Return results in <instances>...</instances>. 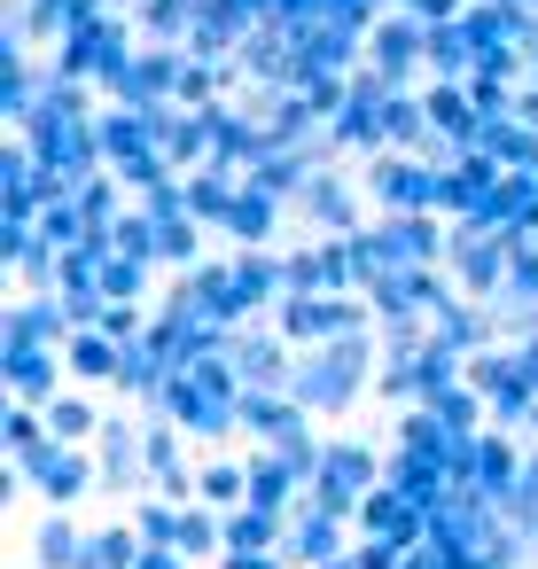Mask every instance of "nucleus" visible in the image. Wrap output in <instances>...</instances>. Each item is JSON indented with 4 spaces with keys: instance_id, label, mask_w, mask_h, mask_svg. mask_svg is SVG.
<instances>
[{
    "instance_id": "nucleus-1",
    "label": "nucleus",
    "mask_w": 538,
    "mask_h": 569,
    "mask_svg": "<svg viewBox=\"0 0 538 569\" xmlns=\"http://www.w3.org/2000/svg\"><path fill=\"white\" fill-rule=\"evenodd\" d=\"M359 382H367V336H336V343H320V351H305L297 359V382H289V398L305 406V413H336V406H351L359 398Z\"/></svg>"
},
{
    "instance_id": "nucleus-2",
    "label": "nucleus",
    "mask_w": 538,
    "mask_h": 569,
    "mask_svg": "<svg viewBox=\"0 0 538 569\" xmlns=\"http://www.w3.org/2000/svg\"><path fill=\"white\" fill-rule=\"evenodd\" d=\"M367 71H382L398 94L429 71V24L414 17V9H390L375 32H367Z\"/></svg>"
},
{
    "instance_id": "nucleus-3",
    "label": "nucleus",
    "mask_w": 538,
    "mask_h": 569,
    "mask_svg": "<svg viewBox=\"0 0 538 569\" xmlns=\"http://www.w3.org/2000/svg\"><path fill=\"white\" fill-rule=\"evenodd\" d=\"M367 196H375L390 219L437 211V164H421V157H406V149H382V157L367 164Z\"/></svg>"
},
{
    "instance_id": "nucleus-4",
    "label": "nucleus",
    "mask_w": 538,
    "mask_h": 569,
    "mask_svg": "<svg viewBox=\"0 0 538 569\" xmlns=\"http://www.w3.org/2000/svg\"><path fill=\"white\" fill-rule=\"evenodd\" d=\"M281 336H305V343L359 336V305H343V297H281Z\"/></svg>"
},
{
    "instance_id": "nucleus-5",
    "label": "nucleus",
    "mask_w": 538,
    "mask_h": 569,
    "mask_svg": "<svg viewBox=\"0 0 538 569\" xmlns=\"http://www.w3.org/2000/svg\"><path fill=\"white\" fill-rule=\"evenodd\" d=\"M24 476L63 507V499H87V483H94V468H87V445H40L32 460H24Z\"/></svg>"
},
{
    "instance_id": "nucleus-6",
    "label": "nucleus",
    "mask_w": 538,
    "mask_h": 569,
    "mask_svg": "<svg viewBox=\"0 0 538 569\" xmlns=\"http://www.w3.org/2000/svg\"><path fill=\"white\" fill-rule=\"evenodd\" d=\"M235 375H242V390H273V398H281V390L297 382V367H289L281 336H258V328H250V336L235 343Z\"/></svg>"
},
{
    "instance_id": "nucleus-7",
    "label": "nucleus",
    "mask_w": 538,
    "mask_h": 569,
    "mask_svg": "<svg viewBox=\"0 0 538 569\" xmlns=\"http://www.w3.org/2000/svg\"><path fill=\"white\" fill-rule=\"evenodd\" d=\"M141 437H149V429H126V421H102V483H110V491H126V483H141V468H149V460H141Z\"/></svg>"
},
{
    "instance_id": "nucleus-8",
    "label": "nucleus",
    "mask_w": 538,
    "mask_h": 569,
    "mask_svg": "<svg viewBox=\"0 0 538 569\" xmlns=\"http://www.w3.org/2000/svg\"><path fill=\"white\" fill-rule=\"evenodd\" d=\"M312 483H336V491H351V499H359V491H375V452H367V445H328Z\"/></svg>"
},
{
    "instance_id": "nucleus-9",
    "label": "nucleus",
    "mask_w": 538,
    "mask_h": 569,
    "mask_svg": "<svg viewBox=\"0 0 538 569\" xmlns=\"http://www.w3.org/2000/svg\"><path fill=\"white\" fill-rule=\"evenodd\" d=\"M281 546H289L297 561H312V569H328V561L343 553V538H336V515H320V507H305V515H297V530H289Z\"/></svg>"
},
{
    "instance_id": "nucleus-10",
    "label": "nucleus",
    "mask_w": 538,
    "mask_h": 569,
    "mask_svg": "<svg viewBox=\"0 0 538 569\" xmlns=\"http://www.w3.org/2000/svg\"><path fill=\"white\" fill-rule=\"evenodd\" d=\"M9 390H17V406H24V398H48V390H56V351L9 343Z\"/></svg>"
},
{
    "instance_id": "nucleus-11",
    "label": "nucleus",
    "mask_w": 538,
    "mask_h": 569,
    "mask_svg": "<svg viewBox=\"0 0 538 569\" xmlns=\"http://www.w3.org/2000/svg\"><path fill=\"white\" fill-rule=\"evenodd\" d=\"M297 203H305V211H312V219H328V227H343V234H351V188H343V180H336V172H312V180H305V196H297Z\"/></svg>"
},
{
    "instance_id": "nucleus-12",
    "label": "nucleus",
    "mask_w": 538,
    "mask_h": 569,
    "mask_svg": "<svg viewBox=\"0 0 538 569\" xmlns=\"http://www.w3.org/2000/svg\"><path fill=\"white\" fill-rule=\"evenodd\" d=\"M273 203H281V196H266V188L242 180V196H235V211H227V234H242V242L273 234Z\"/></svg>"
},
{
    "instance_id": "nucleus-13",
    "label": "nucleus",
    "mask_w": 538,
    "mask_h": 569,
    "mask_svg": "<svg viewBox=\"0 0 538 569\" xmlns=\"http://www.w3.org/2000/svg\"><path fill=\"white\" fill-rule=\"evenodd\" d=\"M71 367H79V382H94V375H118L126 351H118L102 328H79V336H71Z\"/></svg>"
},
{
    "instance_id": "nucleus-14",
    "label": "nucleus",
    "mask_w": 538,
    "mask_h": 569,
    "mask_svg": "<svg viewBox=\"0 0 538 569\" xmlns=\"http://www.w3.org/2000/svg\"><path fill=\"white\" fill-rule=\"evenodd\" d=\"M48 437H56V445H87V437H102V421H94L87 398H56V406H48Z\"/></svg>"
},
{
    "instance_id": "nucleus-15",
    "label": "nucleus",
    "mask_w": 538,
    "mask_h": 569,
    "mask_svg": "<svg viewBox=\"0 0 538 569\" xmlns=\"http://www.w3.org/2000/svg\"><path fill=\"white\" fill-rule=\"evenodd\" d=\"M273 538H289V530H281V515H266V507H250V515L227 522V553H266Z\"/></svg>"
},
{
    "instance_id": "nucleus-16",
    "label": "nucleus",
    "mask_w": 538,
    "mask_h": 569,
    "mask_svg": "<svg viewBox=\"0 0 538 569\" xmlns=\"http://www.w3.org/2000/svg\"><path fill=\"white\" fill-rule=\"evenodd\" d=\"M499 507H507L515 538H538V460H522V476H515V491H507Z\"/></svg>"
},
{
    "instance_id": "nucleus-17",
    "label": "nucleus",
    "mask_w": 538,
    "mask_h": 569,
    "mask_svg": "<svg viewBox=\"0 0 538 569\" xmlns=\"http://www.w3.org/2000/svg\"><path fill=\"white\" fill-rule=\"evenodd\" d=\"M56 328H63V312H48V305H24V312L9 320V343H24V351H48V343H56Z\"/></svg>"
},
{
    "instance_id": "nucleus-18",
    "label": "nucleus",
    "mask_w": 538,
    "mask_h": 569,
    "mask_svg": "<svg viewBox=\"0 0 538 569\" xmlns=\"http://www.w3.org/2000/svg\"><path fill=\"white\" fill-rule=\"evenodd\" d=\"M250 507H266V515L289 507V468H281V460H258V468H250Z\"/></svg>"
},
{
    "instance_id": "nucleus-19",
    "label": "nucleus",
    "mask_w": 538,
    "mask_h": 569,
    "mask_svg": "<svg viewBox=\"0 0 538 569\" xmlns=\"http://www.w3.org/2000/svg\"><path fill=\"white\" fill-rule=\"evenodd\" d=\"M40 561H48V569H79V561H87V538H79L71 522H48V530H40Z\"/></svg>"
},
{
    "instance_id": "nucleus-20",
    "label": "nucleus",
    "mask_w": 538,
    "mask_h": 569,
    "mask_svg": "<svg viewBox=\"0 0 538 569\" xmlns=\"http://www.w3.org/2000/svg\"><path fill=\"white\" fill-rule=\"evenodd\" d=\"M0 429H9V452H24V460H32L40 445H56V437H40V413H32V406H9V421H0Z\"/></svg>"
},
{
    "instance_id": "nucleus-21",
    "label": "nucleus",
    "mask_w": 538,
    "mask_h": 569,
    "mask_svg": "<svg viewBox=\"0 0 538 569\" xmlns=\"http://www.w3.org/2000/svg\"><path fill=\"white\" fill-rule=\"evenodd\" d=\"M133 289H141V258H118V250H110V266H102V297L126 305Z\"/></svg>"
},
{
    "instance_id": "nucleus-22",
    "label": "nucleus",
    "mask_w": 538,
    "mask_h": 569,
    "mask_svg": "<svg viewBox=\"0 0 538 569\" xmlns=\"http://www.w3.org/2000/svg\"><path fill=\"white\" fill-rule=\"evenodd\" d=\"M242 483H250V476H242V468H227V460H219V468H203V476H196V491H203V499H250V491H242Z\"/></svg>"
},
{
    "instance_id": "nucleus-23",
    "label": "nucleus",
    "mask_w": 538,
    "mask_h": 569,
    "mask_svg": "<svg viewBox=\"0 0 538 569\" xmlns=\"http://www.w3.org/2000/svg\"><path fill=\"white\" fill-rule=\"evenodd\" d=\"M157 250L165 258H196V227L188 219H157Z\"/></svg>"
},
{
    "instance_id": "nucleus-24",
    "label": "nucleus",
    "mask_w": 538,
    "mask_h": 569,
    "mask_svg": "<svg viewBox=\"0 0 538 569\" xmlns=\"http://www.w3.org/2000/svg\"><path fill=\"white\" fill-rule=\"evenodd\" d=\"M102 336H110V343H141V320H133V305H110V312H102Z\"/></svg>"
},
{
    "instance_id": "nucleus-25",
    "label": "nucleus",
    "mask_w": 538,
    "mask_h": 569,
    "mask_svg": "<svg viewBox=\"0 0 538 569\" xmlns=\"http://www.w3.org/2000/svg\"><path fill=\"white\" fill-rule=\"evenodd\" d=\"M359 569H406V546H382V538H367V546H359Z\"/></svg>"
},
{
    "instance_id": "nucleus-26",
    "label": "nucleus",
    "mask_w": 538,
    "mask_h": 569,
    "mask_svg": "<svg viewBox=\"0 0 538 569\" xmlns=\"http://www.w3.org/2000/svg\"><path fill=\"white\" fill-rule=\"evenodd\" d=\"M180 561H188V553H172V546H149V553H141V569H180Z\"/></svg>"
},
{
    "instance_id": "nucleus-27",
    "label": "nucleus",
    "mask_w": 538,
    "mask_h": 569,
    "mask_svg": "<svg viewBox=\"0 0 538 569\" xmlns=\"http://www.w3.org/2000/svg\"><path fill=\"white\" fill-rule=\"evenodd\" d=\"M227 569H281V561H273V553H235Z\"/></svg>"
},
{
    "instance_id": "nucleus-28",
    "label": "nucleus",
    "mask_w": 538,
    "mask_h": 569,
    "mask_svg": "<svg viewBox=\"0 0 538 569\" xmlns=\"http://www.w3.org/2000/svg\"><path fill=\"white\" fill-rule=\"evenodd\" d=\"M328 569H359V553H336V561H328Z\"/></svg>"
},
{
    "instance_id": "nucleus-29",
    "label": "nucleus",
    "mask_w": 538,
    "mask_h": 569,
    "mask_svg": "<svg viewBox=\"0 0 538 569\" xmlns=\"http://www.w3.org/2000/svg\"><path fill=\"white\" fill-rule=\"evenodd\" d=\"M515 9H538V0H515Z\"/></svg>"
}]
</instances>
